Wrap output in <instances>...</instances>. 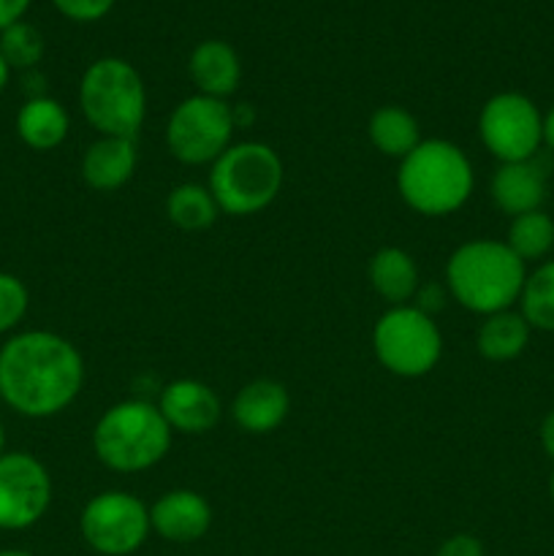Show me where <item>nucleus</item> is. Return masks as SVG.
Masks as SVG:
<instances>
[{"label": "nucleus", "instance_id": "nucleus-1", "mask_svg": "<svg viewBox=\"0 0 554 556\" xmlns=\"http://www.w3.org/2000/svg\"><path fill=\"white\" fill-rule=\"evenodd\" d=\"M85 389V358L54 331H22L0 348V400L25 418H52Z\"/></svg>", "mask_w": 554, "mask_h": 556}, {"label": "nucleus", "instance_id": "nucleus-2", "mask_svg": "<svg viewBox=\"0 0 554 556\" xmlns=\"http://www.w3.org/2000/svg\"><path fill=\"white\" fill-rule=\"evenodd\" d=\"M525 280V261L508 244L494 239H473L459 244L445 264V288L451 299L483 318L514 307Z\"/></svg>", "mask_w": 554, "mask_h": 556}, {"label": "nucleus", "instance_id": "nucleus-3", "mask_svg": "<svg viewBox=\"0 0 554 556\" xmlns=\"http://www.w3.org/2000/svg\"><path fill=\"white\" fill-rule=\"evenodd\" d=\"M473 163L462 147L445 139H421L396 168L400 199L413 212L445 217L459 212L473 193Z\"/></svg>", "mask_w": 554, "mask_h": 556}, {"label": "nucleus", "instance_id": "nucleus-4", "mask_svg": "<svg viewBox=\"0 0 554 556\" xmlns=\"http://www.w3.org/2000/svg\"><path fill=\"white\" fill-rule=\"evenodd\" d=\"M172 427L158 405L125 400L103 410L92 427V451L103 467L114 472H144L166 459L172 448Z\"/></svg>", "mask_w": 554, "mask_h": 556}, {"label": "nucleus", "instance_id": "nucleus-5", "mask_svg": "<svg viewBox=\"0 0 554 556\" xmlns=\"http://www.w3.org/2000/svg\"><path fill=\"white\" fill-rule=\"evenodd\" d=\"M286 168L266 141H237L228 147L210 172L206 188L223 215L248 217L264 212L280 195Z\"/></svg>", "mask_w": 554, "mask_h": 556}, {"label": "nucleus", "instance_id": "nucleus-6", "mask_svg": "<svg viewBox=\"0 0 554 556\" xmlns=\"http://www.w3.org/2000/svg\"><path fill=\"white\" fill-rule=\"evenodd\" d=\"M79 106L101 136L136 139L147 117V87L123 58H98L79 81Z\"/></svg>", "mask_w": 554, "mask_h": 556}, {"label": "nucleus", "instance_id": "nucleus-7", "mask_svg": "<svg viewBox=\"0 0 554 556\" xmlns=\"http://www.w3.org/2000/svg\"><path fill=\"white\" fill-rule=\"evenodd\" d=\"M375 358L396 378H424L443 356V334L432 315L413 304L389 307L373 329Z\"/></svg>", "mask_w": 554, "mask_h": 556}, {"label": "nucleus", "instance_id": "nucleus-8", "mask_svg": "<svg viewBox=\"0 0 554 556\" xmlns=\"http://www.w3.org/2000/svg\"><path fill=\"white\" fill-rule=\"evenodd\" d=\"M234 109L221 98L196 92L174 106L166 123V144L185 166H212L234 144Z\"/></svg>", "mask_w": 554, "mask_h": 556}, {"label": "nucleus", "instance_id": "nucleus-9", "mask_svg": "<svg viewBox=\"0 0 554 556\" xmlns=\"http://www.w3.org/2000/svg\"><path fill=\"white\" fill-rule=\"evenodd\" d=\"M79 532L101 556H130L150 538V508L130 492H101L85 505Z\"/></svg>", "mask_w": 554, "mask_h": 556}, {"label": "nucleus", "instance_id": "nucleus-10", "mask_svg": "<svg viewBox=\"0 0 554 556\" xmlns=\"http://www.w3.org/2000/svg\"><path fill=\"white\" fill-rule=\"evenodd\" d=\"M478 136L500 163L530 161L543 147V114L521 92H498L481 106Z\"/></svg>", "mask_w": 554, "mask_h": 556}, {"label": "nucleus", "instance_id": "nucleus-11", "mask_svg": "<svg viewBox=\"0 0 554 556\" xmlns=\"http://www.w3.org/2000/svg\"><path fill=\"white\" fill-rule=\"evenodd\" d=\"M52 505V476L33 454L5 451L0 456V530L36 527Z\"/></svg>", "mask_w": 554, "mask_h": 556}, {"label": "nucleus", "instance_id": "nucleus-12", "mask_svg": "<svg viewBox=\"0 0 554 556\" xmlns=\"http://www.w3.org/2000/svg\"><path fill=\"white\" fill-rule=\"evenodd\" d=\"M158 410L166 418L172 432L179 434H206L217 427L223 416L221 396L206 383L193 378L172 380L161 391Z\"/></svg>", "mask_w": 554, "mask_h": 556}, {"label": "nucleus", "instance_id": "nucleus-13", "mask_svg": "<svg viewBox=\"0 0 554 556\" xmlns=\"http://www.w3.org/2000/svg\"><path fill=\"white\" fill-rule=\"evenodd\" d=\"M150 525L163 541L188 546L210 532L212 505L193 489H174L155 500L150 508Z\"/></svg>", "mask_w": 554, "mask_h": 556}, {"label": "nucleus", "instance_id": "nucleus-14", "mask_svg": "<svg viewBox=\"0 0 554 556\" xmlns=\"http://www.w3.org/2000/svg\"><path fill=\"white\" fill-rule=\"evenodd\" d=\"M546 168L538 161V155L530 157V161L500 163L492 182H489L492 201L508 217L541 210L543 201H546Z\"/></svg>", "mask_w": 554, "mask_h": 556}, {"label": "nucleus", "instance_id": "nucleus-15", "mask_svg": "<svg viewBox=\"0 0 554 556\" xmlns=\"http://www.w3.org/2000/svg\"><path fill=\"white\" fill-rule=\"evenodd\" d=\"M139 166L136 141L125 136H101L85 150L79 163L81 179L98 193H112L130 182Z\"/></svg>", "mask_w": 554, "mask_h": 556}, {"label": "nucleus", "instance_id": "nucleus-16", "mask_svg": "<svg viewBox=\"0 0 554 556\" xmlns=\"http://www.w3.org/2000/svg\"><path fill=\"white\" fill-rule=\"evenodd\" d=\"M291 410L288 389L277 380L259 378L244 383L231 402V416L248 434H269L280 427Z\"/></svg>", "mask_w": 554, "mask_h": 556}, {"label": "nucleus", "instance_id": "nucleus-17", "mask_svg": "<svg viewBox=\"0 0 554 556\" xmlns=\"http://www.w3.org/2000/svg\"><path fill=\"white\" fill-rule=\"evenodd\" d=\"M188 74L201 96L226 101L228 96L237 92L239 81H242V63H239V54L231 43L210 38L190 52Z\"/></svg>", "mask_w": 554, "mask_h": 556}, {"label": "nucleus", "instance_id": "nucleus-18", "mask_svg": "<svg viewBox=\"0 0 554 556\" xmlns=\"http://www.w3.org/2000/svg\"><path fill=\"white\" fill-rule=\"evenodd\" d=\"M369 282L383 302H389L391 307H402L413 302L421 286V275L407 250L380 248L369 258Z\"/></svg>", "mask_w": 554, "mask_h": 556}, {"label": "nucleus", "instance_id": "nucleus-19", "mask_svg": "<svg viewBox=\"0 0 554 556\" xmlns=\"http://www.w3.org/2000/svg\"><path fill=\"white\" fill-rule=\"evenodd\" d=\"M68 130V112H65L63 103L49 96L27 98L16 114V134L36 152H49L63 144Z\"/></svg>", "mask_w": 554, "mask_h": 556}, {"label": "nucleus", "instance_id": "nucleus-20", "mask_svg": "<svg viewBox=\"0 0 554 556\" xmlns=\"http://www.w3.org/2000/svg\"><path fill=\"white\" fill-rule=\"evenodd\" d=\"M530 334L532 329L525 315L511 307L483 318V324L478 326L476 345L487 362H511L525 353V348L530 345Z\"/></svg>", "mask_w": 554, "mask_h": 556}, {"label": "nucleus", "instance_id": "nucleus-21", "mask_svg": "<svg viewBox=\"0 0 554 556\" xmlns=\"http://www.w3.org/2000/svg\"><path fill=\"white\" fill-rule=\"evenodd\" d=\"M369 141L375 150L386 157L402 161L421 144V130H418L416 117L402 106H380L375 109L367 125Z\"/></svg>", "mask_w": 554, "mask_h": 556}, {"label": "nucleus", "instance_id": "nucleus-22", "mask_svg": "<svg viewBox=\"0 0 554 556\" xmlns=\"http://www.w3.org/2000/svg\"><path fill=\"white\" fill-rule=\"evenodd\" d=\"M166 215L182 231H204V228L215 226V220L221 217V206H217L210 188L182 182L168 193Z\"/></svg>", "mask_w": 554, "mask_h": 556}, {"label": "nucleus", "instance_id": "nucleus-23", "mask_svg": "<svg viewBox=\"0 0 554 556\" xmlns=\"http://www.w3.org/2000/svg\"><path fill=\"white\" fill-rule=\"evenodd\" d=\"M519 313L525 315L530 329L554 331V258L541 261L536 269L527 271Z\"/></svg>", "mask_w": 554, "mask_h": 556}, {"label": "nucleus", "instance_id": "nucleus-24", "mask_svg": "<svg viewBox=\"0 0 554 556\" xmlns=\"http://www.w3.org/2000/svg\"><path fill=\"white\" fill-rule=\"evenodd\" d=\"M505 244H508L525 264L543 261L554 250V220L543 210L511 217Z\"/></svg>", "mask_w": 554, "mask_h": 556}, {"label": "nucleus", "instance_id": "nucleus-25", "mask_svg": "<svg viewBox=\"0 0 554 556\" xmlns=\"http://www.w3.org/2000/svg\"><path fill=\"white\" fill-rule=\"evenodd\" d=\"M0 54L5 58L9 68L30 71L43 58V36L36 25L20 20L0 33Z\"/></svg>", "mask_w": 554, "mask_h": 556}, {"label": "nucleus", "instance_id": "nucleus-26", "mask_svg": "<svg viewBox=\"0 0 554 556\" xmlns=\"http://www.w3.org/2000/svg\"><path fill=\"white\" fill-rule=\"evenodd\" d=\"M30 293L27 286L11 271H0V334L14 331L27 315Z\"/></svg>", "mask_w": 554, "mask_h": 556}, {"label": "nucleus", "instance_id": "nucleus-27", "mask_svg": "<svg viewBox=\"0 0 554 556\" xmlns=\"http://www.w3.org/2000/svg\"><path fill=\"white\" fill-rule=\"evenodd\" d=\"M54 9L74 22H98L112 11L114 0H52Z\"/></svg>", "mask_w": 554, "mask_h": 556}, {"label": "nucleus", "instance_id": "nucleus-28", "mask_svg": "<svg viewBox=\"0 0 554 556\" xmlns=\"http://www.w3.org/2000/svg\"><path fill=\"white\" fill-rule=\"evenodd\" d=\"M435 556H483V543L470 532H456L440 543Z\"/></svg>", "mask_w": 554, "mask_h": 556}, {"label": "nucleus", "instance_id": "nucleus-29", "mask_svg": "<svg viewBox=\"0 0 554 556\" xmlns=\"http://www.w3.org/2000/svg\"><path fill=\"white\" fill-rule=\"evenodd\" d=\"M416 302H413V307H418L421 313L432 315L440 313V309L445 307V299H449V288L440 286V282H429V286H418L416 291Z\"/></svg>", "mask_w": 554, "mask_h": 556}, {"label": "nucleus", "instance_id": "nucleus-30", "mask_svg": "<svg viewBox=\"0 0 554 556\" xmlns=\"http://www.w3.org/2000/svg\"><path fill=\"white\" fill-rule=\"evenodd\" d=\"M27 9H30V0H0V33L20 22Z\"/></svg>", "mask_w": 554, "mask_h": 556}, {"label": "nucleus", "instance_id": "nucleus-31", "mask_svg": "<svg viewBox=\"0 0 554 556\" xmlns=\"http://www.w3.org/2000/svg\"><path fill=\"white\" fill-rule=\"evenodd\" d=\"M538 438H541V448L549 459H554V410L549 413L541 421V429H538Z\"/></svg>", "mask_w": 554, "mask_h": 556}, {"label": "nucleus", "instance_id": "nucleus-32", "mask_svg": "<svg viewBox=\"0 0 554 556\" xmlns=\"http://www.w3.org/2000/svg\"><path fill=\"white\" fill-rule=\"evenodd\" d=\"M543 144L554 152V106L543 114Z\"/></svg>", "mask_w": 554, "mask_h": 556}, {"label": "nucleus", "instance_id": "nucleus-33", "mask_svg": "<svg viewBox=\"0 0 554 556\" xmlns=\"http://www.w3.org/2000/svg\"><path fill=\"white\" fill-rule=\"evenodd\" d=\"M9 76H11V68L9 63H5L3 54H0V92H3L5 85H9Z\"/></svg>", "mask_w": 554, "mask_h": 556}, {"label": "nucleus", "instance_id": "nucleus-34", "mask_svg": "<svg viewBox=\"0 0 554 556\" xmlns=\"http://www.w3.org/2000/svg\"><path fill=\"white\" fill-rule=\"evenodd\" d=\"M0 556H36V554L22 552V548H3V552H0Z\"/></svg>", "mask_w": 554, "mask_h": 556}, {"label": "nucleus", "instance_id": "nucleus-35", "mask_svg": "<svg viewBox=\"0 0 554 556\" xmlns=\"http://www.w3.org/2000/svg\"><path fill=\"white\" fill-rule=\"evenodd\" d=\"M5 454V432H3V424H0V456Z\"/></svg>", "mask_w": 554, "mask_h": 556}, {"label": "nucleus", "instance_id": "nucleus-36", "mask_svg": "<svg viewBox=\"0 0 554 556\" xmlns=\"http://www.w3.org/2000/svg\"><path fill=\"white\" fill-rule=\"evenodd\" d=\"M549 497H552V503H554V470H552V476H549Z\"/></svg>", "mask_w": 554, "mask_h": 556}]
</instances>
